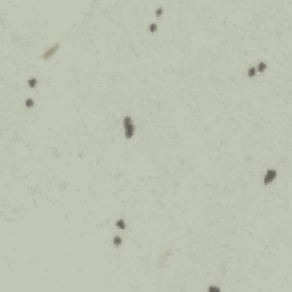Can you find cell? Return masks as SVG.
Here are the masks:
<instances>
[{
    "instance_id": "obj_1",
    "label": "cell",
    "mask_w": 292,
    "mask_h": 292,
    "mask_svg": "<svg viewBox=\"0 0 292 292\" xmlns=\"http://www.w3.org/2000/svg\"><path fill=\"white\" fill-rule=\"evenodd\" d=\"M124 130H126V137L127 138H131L132 135L135 134V126L132 123V120L130 117H126L123 121Z\"/></svg>"
},
{
    "instance_id": "obj_2",
    "label": "cell",
    "mask_w": 292,
    "mask_h": 292,
    "mask_svg": "<svg viewBox=\"0 0 292 292\" xmlns=\"http://www.w3.org/2000/svg\"><path fill=\"white\" fill-rule=\"evenodd\" d=\"M275 178H276V171L273 170V169H269V170H267V174H266V176H265V178H264V184H265V185H268V184H270Z\"/></svg>"
},
{
    "instance_id": "obj_3",
    "label": "cell",
    "mask_w": 292,
    "mask_h": 292,
    "mask_svg": "<svg viewBox=\"0 0 292 292\" xmlns=\"http://www.w3.org/2000/svg\"><path fill=\"white\" fill-rule=\"evenodd\" d=\"M58 48H59V45H58V44L54 45L52 48H50V49H48V50H47V52H46L45 54L42 55V58H44V59H47V58H49V57H52V55H55V52L58 50Z\"/></svg>"
},
{
    "instance_id": "obj_4",
    "label": "cell",
    "mask_w": 292,
    "mask_h": 292,
    "mask_svg": "<svg viewBox=\"0 0 292 292\" xmlns=\"http://www.w3.org/2000/svg\"><path fill=\"white\" fill-rule=\"evenodd\" d=\"M37 79L35 78H32V79H30L29 81H27V84H29V87H31V88H34L35 86H37Z\"/></svg>"
},
{
    "instance_id": "obj_5",
    "label": "cell",
    "mask_w": 292,
    "mask_h": 292,
    "mask_svg": "<svg viewBox=\"0 0 292 292\" xmlns=\"http://www.w3.org/2000/svg\"><path fill=\"white\" fill-rule=\"evenodd\" d=\"M121 243H122L121 237H120V236H115V237H114V240H113V244H114L115 247H120V245H121Z\"/></svg>"
},
{
    "instance_id": "obj_6",
    "label": "cell",
    "mask_w": 292,
    "mask_h": 292,
    "mask_svg": "<svg viewBox=\"0 0 292 292\" xmlns=\"http://www.w3.org/2000/svg\"><path fill=\"white\" fill-rule=\"evenodd\" d=\"M117 226L120 229H124L126 228V222H124V220H122V219H119V220L117 221Z\"/></svg>"
},
{
    "instance_id": "obj_7",
    "label": "cell",
    "mask_w": 292,
    "mask_h": 292,
    "mask_svg": "<svg viewBox=\"0 0 292 292\" xmlns=\"http://www.w3.org/2000/svg\"><path fill=\"white\" fill-rule=\"evenodd\" d=\"M248 75H249L250 78L254 77V75H256V67H250L249 71H248Z\"/></svg>"
},
{
    "instance_id": "obj_8",
    "label": "cell",
    "mask_w": 292,
    "mask_h": 292,
    "mask_svg": "<svg viewBox=\"0 0 292 292\" xmlns=\"http://www.w3.org/2000/svg\"><path fill=\"white\" fill-rule=\"evenodd\" d=\"M25 104H26V106H27V109H31L33 105H34V102H33V99H31V98H27L26 102H25Z\"/></svg>"
},
{
    "instance_id": "obj_9",
    "label": "cell",
    "mask_w": 292,
    "mask_h": 292,
    "mask_svg": "<svg viewBox=\"0 0 292 292\" xmlns=\"http://www.w3.org/2000/svg\"><path fill=\"white\" fill-rule=\"evenodd\" d=\"M266 70V64L264 63V62H261V63H259V65H258V71L259 72H264Z\"/></svg>"
},
{
    "instance_id": "obj_10",
    "label": "cell",
    "mask_w": 292,
    "mask_h": 292,
    "mask_svg": "<svg viewBox=\"0 0 292 292\" xmlns=\"http://www.w3.org/2000/svg\"><path fill=\"white\" fill-rule=\"evenodd\" d=\"M149 27H151V29H149V30H151V32H155V31H156V27H157V26H156V24L152 23V24L149 25Z\"/></svg>"
},
{
    "instance_id": "obj_11",
    "label": "cell",
    "mask_w": 292,
    "mask_h": 292,
    "mask_svg": "<svg viewBox=\"0 0 292 292\" xmlns=\"http://www.w3.org/2000/svg\"><path fill=\"white\" fill-rule=\"evenodd\" d=\"M161 14H162V8H161V7H160V8H159V9H157V10H156L155 15H156V16H157V17H159V16H161Z\"/></svg>"
},
{
    "instance_id": "obj_12",
    "label": "cell",
    "mask_w": 292,
    "mask_h": 292,
    "mask_svg": "<svg viewBox=\"0 0 292 292\" xmlns=\"http://www.w3.org/2000/svg\"><path fill=\"white\" fill-rule=\"evenodd\" d=\"M209 291H219V288H216V286H211V288H209Z\"/></svg>"
}]
</instances>
